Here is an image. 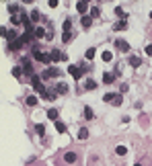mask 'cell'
Wrapping results in <instances>:
<instances>
[{"label": "cell", "instance_id": "cell-14", "mask_svg": "<svg viewBox=\"0 0 152 166\" xmlns=\"http://www.w3.org/2000/svg\"><path fill=\"white\" fill-rule=\"evenodd\" d=\"M58 115H60V113H58V109H50V111H47V119L58 121Z\"/></svg>", "mask_w": 152, "mask_h": 166}, {"label": "cell", "instance_id": "cell-35", "mask_svg": "<svg viewBox=\"0 0 152 166\" xmlns=\"http://www.w3.org/2000/svg\"><path fill=\"white\" fill-rule=\"evenodd\" d=\"M37 19H39V10H33L31 12V21H37Z\"/></svg>", "mask_w": 152, "mask_h": 166}, {"label": "cell", "instance_id": "cell-22", "mask_svg": "<svg viewBox=\"0 0 152 166\" xmlns=\"http://www.w3.org/2000/svg\"><path fill=\"white\" fill-rule=\"evenodd\" d=\"M115 154H117V156H125V154H127V148H125V146H117V148H115Z\"/></svg>", "mask_w": 152, "mask_h": 166}, {"label": "cell", "instance_id": "cell-23", "mask_svg": "<svg viewBox=\"0 0 152 166\" xmlns=\"http://www.w3.org/2000/svg\"><path fill=\"white\" fill-rule=\"evenodd\" d=\"M19 10H21V8H19V4H8V12H10L12 16H14V14H17Z\"/></svg>", "mask_w": 152, "mask_h": 166}, {"label": "cell", "instance_id": "cell-25", "mask_svg": "<svg viewBox=\"0 0 152 166\" xmlns=\"http://www.w3.org/2000/svg\"><path fill=\"white\" fill-rule=\"evenodd\" d=\"M99 14H101V10H99V6H93V8H91V19H97Z\"/></svg>", "mask_w": 152, "mask_h": 166}, {"label": "cell", "instance_id": "cell-24", "mask_svg": "<svg viewBox=\"0 0 152 166\" xmlns=\"http://www.w3.org/2000/svg\"><path fill=\"white\" fill-rule=\"evenodd\" d=\"M84 117H86V119H93V117H95V115H93V109H91V107H84Z\"/></svg>", "mask_w": 152, "mask_h": 166}, {"label": "cell", "instance_id": "cell-13", "mask_svg": "<svg viewBox=\"0 0 152 166\" xmlns=\"http://www.w3.org/2000/svg\"><path fill=\"white\" fill-rule=\"evenodd\" d=\"M142 64V60L138 58V56H129V66H134V68H138Z\"/></svg>", "mask_w": 152, "mask_h": 166}, {"label": "cell", "instance_id": "cell-5", "mask_svg": "<svg viewBox=\"0 0 152 166\" xmlns=\"http://www.w3.org/2000/svg\"><path fill=\"white\" fill-rule=\"evenodd\" d=\"M115 47H117L119 51H125V54L129 51V43H127V41H123V39H117V41H115Z\"/></svg>", "mask_w": 152, "mask_h": 166}, {"label": "cell", "instance_id": "cell-31", "mask_svg": "<svg viewBox=\"0 0 152 166\" xmlns=\"http://www.w3.org/2000/svg\"><path fill=\"white\" fill-rule=\"evenodd\" d=\"M70 27H72V23L70 21H64V33H70Z\"/></svg>", "mask_w": 152, "mask_h": 166}, {"label": "cell", "instance_id": "cell-3", "mask_svg": "<svg viewBox=\"0 0 152 166\" xmlns=\"http://www.w3.org/2000/svg\"><path fill=\"white\" fill-rule=\"evenodd\" d=\"M68 72H70L76 80H80V76L84 74V68H78V66H68Z\"/></svg>", "mask_w": 152, "mask_h": 166}, {"label": "cell", "instance_id": "cell-19", "mask_svg": "<svg viewBox=\"0 0 152 166\" xmlns=\"http://www.w3.org/2000/svg\"><path fill=\"white\" fill-rule=\"evenodd\" d=\"M101 60H103V62H111V60H113V54H111V51H103V54H101Z\"/></svg>", "mask_w": 152, "mask_h": 166}, {"label": "cell", "instance_id": "cell-34", "mask_svg": "<svg viewBox=\"0 0 152 166\" xmlns=\"http://www.w3.org/2000/svg\"><path fill=\"white\" fill-rule=\"evenodd\" d=\"M10 23H12V25H19V23H21V14L19 16H10Z\"/></svg>", "mask_w": 152, "mask_h": 166}, {"label": "cell", "instance_id": "cell-39", "mask_svg": "<svg viewBox=\"0 0 152 166\" xmlns=\"http://www.w3.org/2000/svg\"><path fill=\"white\" fill-rule=\"evenodd\" d=\"M150 19H152V12H150Z\"/></svg>", "mask_w": 152, "mask_h": 166}, {"label": "cell", "instance_id": "cell-6", "mask_svg": "<svg viewBox=\"0 0 152 166\" xmlns=\"http://www.w3.org/2000/svg\"><path fill=\"white\" fill-rule=\"evenodd\" d=\"M23 72H25L27 76H33V66H31V62H29L27 58L23 60Z\"/></svg>", "mask_w": 152, "mask_h": 166}, {"label": "cell", "instance_id": "cell-18", "mask_svg": "<svg viewBox=\"0 0 152 166\" xmlns=\"http://www.w3.org/2000/svg\"><path fill=\"white\" fill-rule=\"evenodd\" d=\"M25 103H27L29 107H35V105H37V97H33V94H29V97L25 99Z\"/></svg>", "mask_w": 152, "mask_h": 166}, {"label": "cell", "instance_id": "cell-36", "mask_svg": "<svg viewBox=\"0 0 152 166\" xmlns=\"http://www.w3.org/2000/svg\"><path fill=\"white\" fill-rule=\"evenodd\" d=\"M0 35L6 37V35H8V29H6V27H0Z\"/></svg>", "mask_w": 152, "mask_h": 166}, {"label": "cell", "instance_id": "cell-30", "mask_svg": "<svg viewBox=\"0 0 152 166\" xmlns=\"http://www.w3.org/2000/svg\"><path fill=\"white\" fill-rule=\"evenodd\" d=\"M95 54H97V51L93 49V47H91V49H86V60H93V58H95Z\"/></svg>", "mask_w": 152, "mask_h": 166}, {"label": "cell", "instance_id": "cell-9", "mask_svg": "<svg viewBox=\"0 0 152 166\" xmlns=\"http://www.w3.org/2000/svg\"><path fill=\"white\" fill-rule=\"evenodd\" d=\"M76 10L80 14H84L86 10H89V2H84V0H82V2H76Z\"/></svg>", "mask_w": 152, "mask_h": 166}, {"label": "cell", "instance_id": "cell-11", "mask_svg": "<svg viewBox=\"0 0 152 166\" xmlns=\"http://www.w3.org/2000/svg\"><path fill=\"white\" fill-rule=\"evenodd\" d=\"M123 29H127V21H119L113 25V31H123Z\"/></svg>", "mask_w": 152, "mask_h": 166}, {"label": "cell", "instance_id": "cell-38", "mask_svg": "<svg viewBox=\"0 0 152 166\" xmlns=\"http://www.w3.org/2000/svg\"><path fill=\"white\" fill-rule=\"evenodd\" d=\"M134 166H142V164H134Z\"/></svg>", "mask_w": 152, "mask_h": 166}, {"label": "cell", "instance_id": "cell-1", "mask_svg": "<svg viewBox=\"0 0 152 166\" xmlns=\"http://www.w3.org/2000/svg\"><path fill=\"white\" fill-rule=\"evenodd\" d=\"M33 56H35V60H37V62H41V64H50V62H52L50 54L39 51V47H33Z\"/></svg>", "mask_w": 152, "mask_h": 166}, {"label": "cell", "instance_id": "cell-10", "mask_svg": "<svg viewBox=\"0 0 152 166\" xmlns=\"http://www.w3.org/2000/svg\"><path fill=\"white\" fill-rule=\"evenodd\" d=\"M33 35H35L37 39H45V37H47V33H45V29H43V27H37V29L33 31Z\"/></svg>", "mask_w": 152, "mask_h": 166}, {"label": "cell", "instance_id": "cell-32", "mask_svg": "<svg viewBox=\"0 0 152 166\" xmlns=\"http://www.w3.org/2000/svg\"><path fill=\"white\" fill-rule=\"evenodd\" d=\"M70 39H72V33H64V35H62V41H64V43H68Z\"/></svg>", "mask_w": 152, "mask_h": 166}, {"label": "cell", "instance_id": "cell-21", "mask_svg": "<svg viewBox=\"0 0 152 166\" xmlns=\"http://www.w3.org/2000/svg\"><path fill=\"white\" fill-rule=\"evenodd\" d=\"M56 94H58V92H54V90H47L45 94H43V99H47V101H56Z\"/></svg>", "mask_w": 152, "mask_h": 166}, {"label": "cell", "instance_id": "cell-2", "mask_svg": "<svg viewBox=\"0 0 152 166\" xmlns=\"http://www.w3.org/2000/svg\"><path fill=\"white\" fill-rule=\"evenodd\" d=\"M60 74H62V70L56 68V66H52L50 70H45V72L41 74V78H43V80H47V78H56V76H60Z\"/></svg>", "mask_w": 152, "mask_h": 166}, {"label": "cell", "instance_id": "cell-29", "mask_svg": "<svg viewBox=\"0 0 152 166\" xmlns=\"http://www.w3.org/2000/svg\"><path fill=\"white\" fill-rule=\"evenodd\" d=\"M115 14H117V16H121V21H125V19H127V16H125V12H123V8H119V6L115 8Z\"/></svg>", "mask_w": 152, "mask_h": 166}, {"label": "cell", "instance_id": "cell-20", "mask_svg": "<svg viewBox=\"0 0 152 166\" xmlns=\"http://www.w3.org/2000/svg\"><path fill=\"white\" fill-rule=\"evenodd\" d=\"M84 88H86V90H95V88H97V82L89 78V80H86V84H84Z\"/></svg>", "mask_w": 152, "mask_h": 166}, {"label": "cell", "instance_id": "cell-7", "mask_svg": "<svg viewBox=\"0 0 152 166\" xmlns=\"http://www.w3.org/2000/svg\"><path fill=\"white\" fill-rule=\"evenodd\" d=\"M103 82H105V84H113V82H115V74L105 72V74H103Z\"/></svg>", "mask_w": 152, "mask_h": 166}, {"label": "cell", "instance_id": "cell-26", "mask_svg": "<svg viewBox=\"0 0 152 166\" xmlns=\"http://www.w3.org/2000/svg\"><path fill=\"white\" fill-rule=\"evenodd\" d=\"M35 131H37L39 135H45V125H41V123H39V125H35Z\"/></svg>", "mask_w": 152, "mask_h": 166}, {"label": "cell", "instance_id": "cell-16", "mask_svg": "<svg viewBox=\"0 0 152 166\" xmlns=\"http://www.w3.org/2000/svg\"><path fill=\"white\" fill-rule=\"evenodd\" d=\"M123 103V99H121V94H113V101H111V105L113 107H119Z\"/></svg>", "mask_w": 152, "mask_h": 166}, {"label": "cell", "instance_id": "cell-15", "mask_svg": "<svg viewBox=\"0 0 152 166\" xmlns=\"http://www.w3.org/2000/svg\"><path fill=\"white\" fill-rule=\"evenodd\" d=\"M91 25H93V19H91V14H89V16H82V27H84V29H89Z\"/></svg>", "mask_w": 152, "mask_h": 166}, {"label": "cell", "instance_id": "cell-33", "mask_svg": "<svg viewBox=\"0 0 152 166\" xmlns=\"http://www.w3.org/2000/svg\"><path fill=\"white\" fill-rule=\"evenodd\" d=\"M103 101H105V103H111V101H113V94H111V92H107L105 97H103Z\"/></svg>", "mask_w": 152, "mask_h": 166}, {"label": "cell", "instance_id": "cell-37", "mask_svg": "<svg viewBox=\"0 0 152 166\" xmlns=\"http://www.w3.org/2000/svg\"><path fill=\"white\" fill-rule=\"evenodd\" d=\"M146 56H152V45H146Z\"/></svg>", "mask_w": 152, "mask_h": 166}, {"label": "cell", "instance_id": "cell-27", "mask_svg": "<svg viewBox=\"0 0 152 166\" xmlns=\"http://www.w3.org/2000/svg\"><path fill=\"white\" fill-rule=\"evenodd\" d=\"M56 129H58L60 133H64V131H66V125H64L62 121H56Z\"/></svg>", "mask_w": 152, "mask_h": 166}, {"label": "cell", "instance_id": "cell-17", "mask_svg": "<svg viewBox=\"0 0 152 166\" xmlns=\"http://www.w3.org/2000/svg\"><path fill=\"white\" fill-rule=\"evenodd\" d=\"M86 137H89V129H86V127H80V129H78V139H86Z\"/></svg>", "mask_w": 152, "mask_h": 166}, {"label": "cell", "instance_id": "cell-8", "mask_svg": "<svg viewBox=\"0 0 152 166\" xmlns=\"http://www.w3.org/2000/svg\"><path fill=\"white\" fill-rule=\"evenodd\" d=\"M56 92H58V94H66V92H68V84H66V82L56 84Z\"/></svg>", "mask_w": 152, "mask_h": 166}, {"label": "cell", "instance_id": "cell-28", "mask_svg": "<svg viewBox=\"0 0 152 166\" xmlns=\"http://www.w3.org/2000/svg\"><path fill=\"white\" fill-rule=\"evenodd\" d=\"M21 74H23V68H19V66H14V68H12V76H17V78H19Z\"/></svg>", "mask_w": 152, "mask_h": 166}, {"label": "cell", "instance_id": "cell-12", "mask_svg": "<svg viewBox=\"0 0 152 166\" xmlns=\"http://www.w3.org/2000/svg\"><path fill=\"white\" fill-rule=\"evenodd\" d=\"M76 158H78V156H76L74 152H66V156H64V160H66L68 164H72V162H76Z\"/></svg>", "mask_w": 152, "mask_h": 166}, {"label": "cell", "instance_id": "cell-4", "mask_svg": "<svg viewBox=\"0 0 152 166\" xmlns=\"http://www.w3.org/2000/svg\"><path fill=\"white\" fill-rule=\"evenodd\" d=\"M50 58H52V62H60V60H68V58H66V54H62L60 49H52V51H50Z\"/></svg>", "mask_w": 152, "mask_h": 166}]
</instances>
